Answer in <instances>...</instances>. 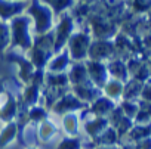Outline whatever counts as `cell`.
<instances>
[{
  "mask_svg": "<svg viewBox=\"0 0 151 149\" xmlns=\"http://www.w3.org/2000/svg\"><path fill=\"white\" fill-rule=\"evenodd\" d=\"M142 46L145 49H151V31L147 33L144 37H142Z\"/></svg>",
  "mask_w": 151,
  "mask_h": 149,
  "instance_id": "cell-39",
  "label": "cell"
},
{
  "mask_svg": "<svg viewBox=\"0 0 151 149\" xmlns=\"http://www.w3.org/2000/svg\"><path fill=\"white\" fill-rule=\"evenodd\" d=\"M18 112H19V99H17L14 93L5 92V102L0 105V121L5 124L15 121Z\"/></svg>",
  "mask_w": 151,
  "mask_h": 149,
  "instance_id": "cell-11",
  "label": "cell"
},
{
  "mask_svg": "<svg viewBox=\"0 0 151 149\" xmlns=\"http://www.w3.org/2000/svg\"><path fill=\"white\" fill-rule=\"evenodd\" d=\"M85 63H86V69H88V76H89L91 83L95 87H98V89L102 90V87L110 80V74H108V69H107V63L105 62H101V61H91V59H86Z\"/></svg>",
  "mask_w": 151,
  "mask_h": 149,
  "instance_id": "cell-8",
  "label": "cell"
},
{
  "mask_svg": "<svg viewBox=\"0 0 151 149\" xmlns=\"http://www.w3.org/2000/svg\"><path fill=\"white\" fill-rule=\"evenodd\" d=\"M43 5H46L55 16L62 15L64 12H68L67 9H71L76 5V0H40Z\"/></svg>",
  "mask_w": 151,
  "mask_h": 149,
  "instance_id": "cell-27",
  "label": "cell"
},
{
  "mask_svg": "<svg viewBox=\"0 0 151 149\" xmlns=\"http://www.w3.org/2000/svg\"><path fill=\"white\" fill-rule=\"evenodd\" d=\"M124 117V114H123V111H122V108L119 106V103H117V106L110 112V115L107 117V120H108V123H110V125L111 127H116L120 121H122V118Z\"/></svg>",
  "mask_w": 151,
  "mask_h": 149,
  "instance_id": "cell-36",
  "label": "cell"
},
{
  "mask_svg": "<svg viewBox=\"0 0 151 149\" xmlns=\"http://www.w3.org/2000/svg\"><path fill=\"white\" fill-rule=\"evenodd\" d=\"M91 25L96 40H113V37L117 36V27L101 16H93Z\"/></svg>",
  "mask_w": 151,
  "mask_h": 149,
  "instance_id": "cell-12",
  "label": "cell"
},
{
  "mask_svg": "<svg viewBox=\"0 0 151 149\" xmlns=\"http://www.w3.org/2000/svg\"><path fill=\"white\" fill-rule=\"evenodd\" d=\"M105 63H107L110 78H114V80H119V81H123V83H126L130 78L129 71H127V63H126L124 59L113 58V59L107 61Z\"/></svg>",
  "mask_w": 151,
  "mask_h": 149,
  "instance_id": "cell-17",
  "label": "cell"
},
{
  "mask_svg": "<svg viewBox=\"0 0 151 149\" xmlns=\"http://www.w3.org/2000/svg\"><path fill=\"white\" fill-rule=\"evenodd\" d=\"M56 149H83V143L79 136H65L59 140Z\"/></svg>",
  "mask_w": 151,
  "mask_h": 149,
  "instance_id": "cell-31",
  "label": "cell"
},
{
  "mask_svg": "<svg viewBox=\"0 0 151 149\" xmlns=\"http://www.w3.org/2000/svg\"><path fill=\"white\" fill-rule=\"evenodd\" d=\"M151 136V123L148 124H135L132 127V130L129 131V134L126 136V142L129 143H136L145 137H150Z\"/></svg>",
  "mask_w": 151,
  "mask_h": 149,
  "instance_id": "cell-25",
  "label": "cell"
},
{
  "mask_svg": "<svg viewBox=\"0 0 151 149\" xmlns=\"http://www.w3.org/2000/svg\"><path fill=\"white\" fill-rule=\"evenodd\" d=\"M18 124L17 121H11L6 123L3 125V128L0 130V149H3L6 146H9L17 137H18Z\"/></svg>",
  "mask_w": 151,
  "mask_h": 149,
  "instance_id": "cell-24",
  "label": "cell"
},
{
  "mask_svg": "<svg viewBox=\"0 0 151 149\" xmlns=\"http://www.w3.org/2000/svg\"><path fill=\"white\" fill-rule=\"evenodd\" d=\"M130 9L135 14H148L151 9V0H130Z\"/></svg>",
  "mask_w": 151,
  "mask_h": 149,
  "instance_id": "cell-34",
  "label": "cell"
},
{
  "mask_svg": "<svg viewBox=\"0 0 151 149\" xmlns=\"http://www.w3.org/2000/svg\"><path fill=\"white\" fill-rule=\"evenodd\" d=\"M53 33V52L58 53L62 49L67 47V43L71 37V34L74 33V18L71 14L64 12L62 15H59V21L58 24L53 27L52 30Z\"/></svg>",
  "mask_w": 151,
  "mask_h": 149,
  "instance_id": "cell-5",
  "label": "cell"
},
{
  "mask_svg": "<svg viewBox=\"0 0 151 149\" xmlns=\"http://www.w3.org/2000/svg\"><path fill=\"white\" fill-rule=\"evenodd\" d=\"M145 62H147L148 69H150V74H151V56H150V58H147V59H145Z\"/></svg>",
  "mask_w": 151,
  "mask_h": 149,
  "instance_id": "cell-43",
  "label": "cell"
},
{
  "mask_svg": "<svg viewBox=\"0 0 151 149\" xmlns=\"http://www.w3.org/2000/svg\"><path fill=\"white\" fill-rule=\"evenodd\" d=\"M142 86H144V83L136 81V80H133V78H129V80L124 83L123 98H122V99H126V101H139V95H141Z\"/></svg>",
  "mask_w": 151,
  "mask_h": 149,
  "instance_id": "cell-28",
  "label": "cell"
},
{
  "mask_svg": "<svg viewBox=\"0 0 151 149\" xmlns=\"http://www.w3.org/2000/svg\"><path fill=\"white\" fill-rule=\"evenodd\" d=\"M6 59L9 62L18 65V77H19V80L24 84H28L34 71H36V66L31 63V61L27 58V55H19V53H15V52H9L6 55Z\"/></svg>",
  "mask_w": 151,
  "mask_h": 149,
  "instance_id": "cell-9",
  "label": "cell"
},
{
  "mask_svg": "<svg viewBox=\"0 0 151 149\" xmlns=\"http://www.w3.org/2000/svg\"><path fill=\"white\" fill-rule=\"evenodd\" d=\"M108 127H110V123H108L107 118L93 117L91 114H89V118H86L85 123H83V130H85L86 136L91 137L92 140H95L98 136H101Z\"/></svg>",
  "mask_w": 151,
  "mask_h": 149,
  "instance_id": "cell-13",
  "label": "cell"
},
{
  "mask_svg": "<svg viewBox=\"0 0 151 149\" xmlns=\"http://www.w3.org/2000/svg\"><path fill=\"white\" fill-rule=\"evenodd\" d=\"M11 47V28L8 22L0 21V55Z\"/></svg>",
  "mask_w": 151,
  "mask_h": 149,
  "instance_id": "cell-30",
  "label": "cell"
},
{
  "mask_svg": "<svg viewBox=\"0 0 151 149\" xmlns=\"http://www.w3.org/2000/svg\"><path fill=\"white\" fill-rule=\"evenodd\" d=\"M95 149H120V146H96Z\"/></svg>",
  "mask_w": 151,
  "mask_h": 149,
  "instance_id": "cell-42",
  "label": "cell"
},
{
  "mask_svg": "<svg viewBox=\"0 0 151 149\" xmlns=\"http://www.w3.org/2000/svg\"><path fill=\"white\" fill-rule=\"evenodd\" d=\"M61 127H62L65 136H79V131H80V117L76 112L62 115L61 117Z\"/></svg>",
  "mask_w": 151,
  "mask_h": 149,
  "instance_id": "cell-21",
  "label": "cell"
},
{
  "mask_svg": "<svg viewBox=\"0 0 151 149\" xmlns=\"http://www.w3.org/2000/svg\"><path fill=\"white\" fill-rule=\"evenodd\" d=\"M5 92H6V90H5V80L0 78V96H3Z\"/></svg>",
  "mask_w": 151,
  "mask_h": 149,
  "instance_id": "cell-41",
  "label": "cell"
},
{
  "mask_svg": "<svg viewBox=\"0 0 151 149\" xmlns=\"http://www.w3.org/2000/svg\"><path fill=\"white\" fill-rule=\"evenodd\" d=\"M133 125H135V123H133L132 118H127V117H123V118H122V121L114 127V128L117 130V134H119L120 140H122V139H126V136L129 134V131L132 130Z\"/></svg>",
  "mask_w": 151,
  "mask_h": 149,
  "instance_id": "cell-33",
  "label": "cell"
},
{
  "mask_svg": "<svg viewBox=\"0 0 151 149\" xmlns=\"http://www.w3.org/2000/svg\"><path fill=\"white\" fill-rule=\"evenodd\" d=\"M45 87L55 89V90H67V87H70L68 74L45 71Z\"/></svg>",
  "mask_w": 151,
  "mask_h": 149,
  "instance_id": "cell-20",
  "label": "cell"
},
{
  "mask_svg": "<svg viewBox=\"0 0 151 149\" xmlns=\"http://www.w3.org/2000/svg\"><path fill=\"white\" fill-rule=\"evenodd\" d=\"M70 89L76 98H79L86 105H91L95 99H98L102 95V90L95 87L92 83H86V84H80V86H71Z\"/></svg>",
  "mask_w": 151,
  "mask_h": 149,
  "instance_id": "cell-14",
  "label": "cell"
},
{
  "mask_svg": "<svg viewBox=\"0 0 151 149\" xmlns=\"http://www.w3.org/2000/svg\"><path fill=\"white\" fill-rule=\"evenodd\" d=\"M130 78H133L136 81H141V83H145V81H148L151 78V74H150V69H148V65H147L145 61L141 63V66L138 68V71L133 74Z\"/></svg>",
  "mask_w": 151,
  "mask_h": 149,
  "instance_id": "cell-35",
  "label": "cell"
},
{
  "mask_svg": "<svg viewBox=\"0 0 151 149\" xmlns=\"http://www.w3.org/2000/svg\"><path fill=\"white\" fill-rule=\"evenodd\" d=\"M119 106L122 108L124 117L127 118H135V115L138 114L139 111V105H138V101H126V99H122L119 102Z\"/></svg>",
  "mask_w": 151,
  "mask_h": 149,
  "instance_id": "cell-32",
  "label": "cell"
},
{
  "mask_svg": "<svg viewBox=\"0 0 151 149\" xmlns=\"http://www.w3.org/2000/svg\"><path fill=\"white\" fill-rule=\"evenodd\" d=\"M82 3H86V5H89V3H92V2H95V0H80Z\"/></svg>",
  "mask_w": 151,
  "mask_h": 149,
  "instance_id": "cell-45",
  "label": "cell"
},
{
  "mask_svg": "<svg viewBox=\"0 0 151 149\" xmlns=\"http://www.w3.org/2000/svg\"><path fill=\"white\" fill-rule=\"evenodd\" d=\"M96 146H117L120 142V137L117 134V130L114 127H108L101 136H98L95 140H92Z\"/></svg>",
  "mask_w": 151,
  "mask_h": 149,
  "instance_id": "cell-26",
  "label": "cell"
},
{
  "mask_svg": "<svg viewBox=\"0 0 151 149\" xmlns=\"http://www.w3.org/2000/svg\"><path fill=\"white\" fill-rule=\"evenodd\" d=\"M113 58H116V46L113 40H96V38L92 40L89 46L88 59L107 62Z\"/></svg>",
  "mask_w": 151,
  "mask_h": 149,
  "instance_id": "cell-7",
  "label": "cell"
},
{
  "mask_svg": "<svg viewBox=\"0 0 151 149\" xmlns=\"http://www.w3.org/2000/svg\"><path fill=\"white\" fill-rule=\"evenodd\" d=\"M89 105H86L85 102H82L79 98H76L71 92H67L64 93L61 98H58L53 105L50 106V112L53 114H58V115H65V114H71V112H82L88 108Z\"/></svg>",
  "mask_w": 151,
  "mask_h": 149,
  "instance_id": "cell-6",
  "label": "cell"
},
{
  "mask_svg": "<svg viewBox=\"0 0 151 149\" xmlns=\"http://www.w3.org/2000/svg\"><path fill=\"white\" fill-rule=\"evenodd\" d=\"M31 27H33V21L25 12L9 21L11 49H19L24 53H27L31 49L33 38H34V36H31Z\"/></svg>",
  "mask_w": 151,
  "mask_h": 149,
  "instance_id": "cell-1",
  "label": "cell"
},
{
  "mask_svg": "<svg viewBox=\"0 0 151 149\" xmlns=\"http://www.w3.org/2000/svg\"><path fill=\"white\" fill-rule=\"evenodd\" d=\"M120 149H138L135 143H129V142H124L123 145H120Z\"/></svg>",
  "mask_w": 151,
  "mask_h": 149,
  "instance_id": "cell-40",
  "label": "cell"
},
{
  "mask_svg": "<svg viewBox=\"0 0 151 149\" xmlns=\"http://www.w3.org/2000/svg\"><path fill=\"white\" fill-rule=\"evenodd\" d=\"M71 63H73V61L70 58L68 50L62 49L61 52H58L52 56V59L49 61V63L46 66V71H49V72H67Z\"/></svg>",
  "mask_w": 151,
  "mask_h": 149,
  "instance_id": "cell-18",
  "label": "cell"
},
{
  "mask_svg": "<svg viewBox=\"0 0 151 149\" xmlns=\"http://www.w3.org/2000/svg\"><path fill=\"white\" fill-rule=\"evenodd\" d=\"M36 133H37L39 140L43 142V143H46V142H49L50 139L55 137V134L58 133V125L47 118V120H45V121H42V123L37 124Z\"/></svg>",
  "mask_w": 151,
  "mask_h": 149,
  "instance_id": "cell-23",
  "label": "cell"
},
{
  "mask_svg": "<svg viewBox=\"0 0 151 149\" xmlns=\"http://www.w3.org/2000/svg\"><path fill=\"white\" fill-rule=\"evenodd\" d=\"M25 14L33 21L34 36L47 34V33H50L53 30V27H55V24H53L55 15L46 5H43L40 2V0H31V2H28Z\"/></svg>",
  "mask_w": 151,
  "mask_h": 149,
  "instance_id": "cell-3",
  "label": "cell"
},
{
  "mask_svg": "<svg viewBox=\"0 0 151 149\" xmlns=\"http://www.w3.org/2000/svg\"><path fill=\"white\" fill-rule=\"evenodd\" d=\"M27 117H28V121L31 124L37 125L39 123L49 118V109L45 105H34V106L27 109Z\"/></svg>",
  "mask_w": 151,
  "mask_h": 149,
  "instance_id": "cell-29",
  "label": "cell"
},
{
  "mask_svg": "<svg viewBox=\"0 0 151 149\" xmlns=\"http://www.w3.org/2000/svg\"><path fill=\"white\" fill-rule=\"evenodd\" d=\"M42 90H43V87H40L37 84H33V83L25 84V87L21 93L19 103L25 108H31L34 105H39V102L42 99Z\"/></svg>",
  "mask_w": 151,
  "mask_h": 149,
  "instance_id": "cell-19",
  "label": "cell"
},
{
  "mask_svg": "<svg viewBox=\"0 0 151 149\" xmlns=\"http://www.w3.org/2000/svg\"><path fill=\"white\" fill-rule=\"evenodd\" d=\"M92 34L86 31H74L67 43V50L73 62H85L88 59L89 46L92 43Z\"/></svg>",
  "mask_w": 151,
  "mask_h": 149,
  "instance_id": "cell-4",
  "label": "cell"
},
{
  "mask_svg": "<svg viewBox=\"0 0 151 149\" xmlns=\"http://www.w3.org/2000/svg\"><path fill=\"white\" fill-rule=\"evenodd\" d=\"M28 6V0H0V21L8 22L22 15Z\"/></svg>",
  "mask_w": 151,
  "mask_h": 149,
  "instance_id": "cell-10",
  "label": "cell"
},
{
  "mask_svg": "<svg viewBox=\"0 0 151 149\" xmlns=\"http://www.w3.org/2000/svg\"><path fill=\"white\" fill-rule=\"evenodd\" d=\"M123 89H124V83L123 81L110 78L107 81V84L102 87V95L107 96V98H110L111 101H114L117 103L123 98Z\"/></svg>",
  "mask_w": 151,
  "mask_h": 149,
  "instance_id": "cell-22",
  "label": "cell"
},
{
  "mask_svg": "<svg viewBox=\"0 0 151 149\" xmlns=\"http://www.w3.org/2000/svg\"><path fill=\"white\" fill-rule=\"evenodd\" d=\"M67 74H68L70 87H71V86H80V84L91 83L85 62H73V63L70 65Z\"/></svg>",
  "mask_w": 151,
  "mask_h": 149,
  "instance_id": "cell-16",
  "label": "cell"
},
{
  "mask_svg": "<svg viewBox=\"0 0 151 149\" xmlns=\"http://www.w3.org/2000/svg\"><path fill=\"white\" fill-rule=\"evenodd\" d=\"M135 145H136L138 149H151V136L150 137H145V139H142L139 142H136Z\"/></svg>",
  "mask_w": 151,
  "mask_h": 149,
  "instance_id": "cell-38",
  "label": "cell"
},
{
  "mask_svg": "<svg viewBox=\"0 0 151 149\" xmlns=\"http://www.w3.org/2000/svg\"><path fill=\"white\" fill-rule=\"evenodd\" d=\"M55 55L53 52V33L34 36L33 46L27 52V58L36 66V69H46L49 61Z\"/></svg>",
  "mask_w": 151,
  "mask_h": 149,
  "instance_id": "cell-2",
  "label": "cell"
},
{
  "mask_svg": "<svg viewBox=\"0 0 151 149\" xmlns=\"http://www.w3.org/2000/svg\"><path fill=\"white\" fill-rule=\"evenodd\" d=\"M24 149H39V148H37L36 145H28V146H25Z\"/></svg>",
  "mask_w": 151,
  "mask_h": 149,
  "instance_id": "cell-44",
  "label": "cell"
},
{
  "mask_svg": "<svg viewBox=\"0 0 151 149\" xmlns=\"http://www.w3.org/2000/svg\"><path fill=\"white\" fill-rule=\"evenodd\" d=\"M139 101L151 102V78H150L148 81L144 83L142 90H141V95H139Z\"/></svg>",
  "mask_w": 151,
  "mask_h": 149,
  "instance_id": "cell-37",
  "label": "cell"
},
{
  "mask_svg": "<svg viewBox=\"0 0 151 149\" xmlns=\"http://www.w3.org/2000/svg\"><path fill=\"white\" fill-rule=\"evenodd\" d=\"M117 106V103L114 101H111L110 98L101 95L98 99H95L89 106H88V112L93 117H104L107 118L110 115V112Z\"/></svg>",
  "mask_w": 151,
  "mask_h": 149,
  "instance_id": "cell-15",
  "label": "cell"
}]
</instances>
